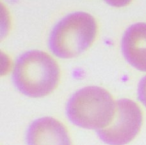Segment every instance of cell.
I'll use <instances>...</instances> for the list:
<instances>
[{
	"label": "cell",
	"mask_w": 146,
	"mask_h": 145,
	"mask_svg": "<svg viewBox=\"0 0 146 145\" xmlns=\"http://www.w3.org/2000/svg\"><path fill=\"white\" fill-rule=\"evenodd\" d=\"M60 70L56 61L43 51L33 50L22 54L14 65L13 82L22 94L44 97L58 85Z\"/></svg>",
	"instance_id": "obj_1"
},
{
	"label": "cell",
	"mask_w": 146,
	"mask_h": 145,
	"mask_svg": "<svg viewBox=\"0 0 146 145\" xmlns=\"http://www.w3.org/2000/svg\"><path fill=\"white\" fill-rule=\"evenodd\" d=\"M116 102L107 90L98 86L79 89L70 97L66 107L69 120L78 127L101 130L115 116Z\"/></svg>",
	"instance_id": "obj_2"
},
{
	"label": "cell",
	"mask_w": 146,
	"mask_h": 145,
	"mask_svg": "<svg viewBox=\"0 0 146 145\" xmlns=\"http://www.w3.org/2000/svg\"><path fill=\"white\" fill-rule=\"evenodd\" d=\"M97 31L90 14L75 12L67 15L54 26L49 37V48L60 58H73L90 47Z\"/></svg>",
	"instance_id": "obj_3"
},
{
	"label": "cell",
	"mask_w": 146,
	"mask_h": 145,
	"mask_svg": "<svg viewBox=\"0 0 146 145\" xmlns=\"http://www.w3.org/2000/svg\"><path fill=\"white\" fill-rule=\"evenodd\" d=\"M142 125L140 107L130 99L116 101V110L112 122L97 131L99 138L109 145H125L139 133Z\"/></svg>",
	"instance_id": "obj_4"
},
{
	"label": "cell",
	"mask_w": 146,
	"mask_h": 145,
	"mask_svg": "<svg viewBox=\"0 0 146 145\" xmlns=\"http://www.w3.org/2000/svg\"><path fill=\"white\" fill-rule=\"evenodd\" d=\"M28 145H71L65 126L52 117L33 121L27 131Z\"/></svg>",
	"instance_id": "obj_5"
},
{
	"label": "cell",
	"mask_w": 146,
	"mask_h": 145,
	"mask_svg": "<svg viewBox=\"0 0 146 145\" xmlns=\"http://www.w3.org/2000/svg\"><path fill=\"white\" fill-rule=\"evenodd\" d=\"M121 49L130 65L146 72V23H135L128 27L122 37Z\"/></svg>",
	"instance_id": "obj_6"
},
{
	"label": "cell",
	"mask_w": 146,
	"mask_h": 145,
	"mask_svg": "<svg viewBox=\"0 0 146 145\" xmlns=\"http://www.w3.org/2000/svg\"><path fill=\"white\" fill-rule=\"evenodd\" d=\"M138 97L139 100L146 106V76L141 79L138 85Z\"/></svg>",
	"instance_id": "obj_7"
},
{
	"label": "cell",
	"mask_w": 146,
	"mask_h": 145,
	"mask_svg": "<svg viewBox=\"0 0 146 145\" xmlns=\"http://www.w3.org/2000/svg\"><path fill=\"white\" fill-rule=\"evenodd\" d=\"M107 4L114 7H123L128 5L132 0H104Z\"/></svg>",
	"instance_id": "obj_8"
}]
</instances>
